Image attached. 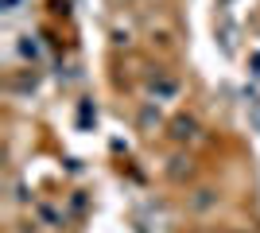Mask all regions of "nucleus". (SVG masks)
Here are the masks:
<instances>
[{
  "mask_svg": "<svg viewBox=\"0 0 260 233\" xmlns=\"http://www.w3.org/2000/svg\"><path fill=\"white\" fill-rule=\"evenodd\" d=\"M190 136H194V121L179 117V121H175V140H190Z\"/></svg>",
  "mask_w": 260,
  "mask_h": 233,
  "instance_id": "obj_1",
  "label": "nucleus"
}]
</instances>
